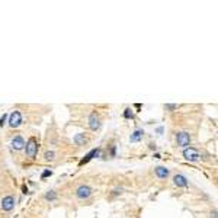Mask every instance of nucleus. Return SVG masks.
I'll return each mask as SVG.
<instances>
[{"label":"nucleus","instance_id":"20e7f679","mask_svg":"<svg viewBox=\"0 0 218 218\" xmlns=\"http://www.w3.org/2000/svg\"><path fill=\"white\" fill-rule=\"evenodd\" d=\"M176 140H177V145L179 147H183V148L189 147V144H190V135L188 132H185V131L179 132L176 135Z\"/></svg>","mask_w":218,"mask_h":218},{"label":"nucleus","instance_id":"1a4fd4ad","mask_svg":"<svg viewBox=\"0 0 218 218\" xmlns=\"http://www.w3.org/2000/svg\"><path fill=\"white\" fill-rule=\"evenodd\" d=\"M100 151H102L100 148H95V150H92L90 153H87V154H86V157H85L83 160H80V163H79V164H80V166H83V164H86V163H89V162H90L92 159H95V157H97V156L100 154Z\"/></svg>","mask_w":218,"mask_h":218},{"label":"nucleus","instance_id":"ddd939ff","mask_svg":"<svg viewBox=\"0 0 218 218\" xmlns=\"http://www.w3.org/2000/svg\"><path fill=\"white\" fill-rule=\"evenodd\" d=\"M73 141L77 144V145H85L87 143V138L85 134H76L74 135V138H73Z\"/></svg>","mask_w":218,"mask_h":218},{"label":"nucleus","instance_id":"423d86ee","mask_svg":"<svg viewBox=\"0 0 218 218\" xmlns=\"http://www.w3.org/2000/svg\"><path fill=\"white\" fill-rule=\"evenodd\" d=\"M13 207H15V198H13L12 195L4 196L3 201H1V210L6 211V212H9V211L13 210Z\"/></svg>","mask_w":218,"mask_h":218},{"label":"nucleus","instance_id":"2eb2a0df","mask_svg":"<svg viewBox=\"0 0 218 218\" xmlns=\"http://www.w3.org/2000/svg\"><path fill=\"white\" fill-rule=\"evenodd\" d=\"M44 157H45V160L52 162V160L55 159V153H54V151H47V153L44 154Z\"/></svg>","mask_w":218,"mask_h":218},{"label":"nucleus","instance_id":"9b49d317","mask_svg":"<svg viewBox=\"0 0 218 218\" xmlns=\"http://www.w3.org/2000/svg\"><path fill=\"white\" fill-rule=\"evenodd\" d=\"M154 172H156V176L159 177V179H166L167 176H169V169L167 167H163V166H157L156 169H154Z\"/></svg>","mask_w":218,"mask_h":218},{"label":"nucleus","instance_id":"a211bd4d","mask_svg":"<svg viewBox=\"0 0 218 218\" xmlns=\"http://www.w3.org/2000/svg\"><path fill=\"white\" fill-rule=\"evenodd\" d=\"M6 119H7V115H6V114H3V116L0 118V127H3V125L6 124Z\"/></svg>","mask_w":218,"mask_h":218},{"label":"nucleus","instance_id":"0eeeda50","mask_svg":"<svg viewBox=\"0 0 218 218\" xmlns=\"http://www.w3.org/2000/svg\"><path fill=\"white\" fill-rule=\"evenodd\" d=\"M89 127H90V130L92 131H96L99 130V127H100V119H99V115L93 111L92 114H90V116H89Z\"/></svg>","mask_w":218,"mask_h":218},{"label":"nucleus","instance_id":"9d476101","mask_svg":"<svg viewBox=\"0 0 218 218\" xmlns=\"http://www.w3.org/2000/svg\"><path fill=\"white\" fill-rule=\"evenodd\" d=\"M25 147V140L20 137V135H16L13 140H12V148L13 150H22Z\"/></svg>","mask_w":218,"mask_h":218},{"label":"nucleus","instance_id":"f257e3e1","mask_svg":"<svg viewBox=\"0 0 218 218\" xmlns=\"http://www.w3.org/2000/svg\"><path fill=\"white\" fill-rule=\"evenodd\" d=\"M38 153V143H37V138L35 137H31L26 143V154L31 157V159H35Z\"/></svg>","mask_w":218,"mask_h":218},{"label":"nucleus","instance_id":"7ed1b4c3","mask_svg":"<svg viewBox=\"0 0 218 218\" xmlns=\"http://www.w3.org/2000/svg\"><path fill=\"white\" fill-rule=\"evenodd\" d=\"M92 193H93V190H92V188L87 186V185L79 186L77 190H76V196H77L79 199H87V198L92 196Z\"/></svg>","mask_w":218,"mask_h":218},{"label":"nucleus","instance_id":"39448f33","mask_svg":"<svg viewBox=\"0 0 218 218\" xmlns=\"http://www.w3.org/2000/svg\"><path fill=\"white\" fill-rule=\"evenodd\" d=\"M22 124V115L19 111H13L9 116V127L12 128H18L19 125Z\"/></svg>","mask_w":218,"mask_h":218},{"label":"nucleus","instance_id":"6ab92c4d","mask_svg":"<svg viewBox=\"0 0 218 218\" xmlns=\"http://www.w3.org/2000/svg\"><path fill=\"white\" fill-rule=\"evenodd\" d=\"M176 108H177L176 105H166V109H167V111H173Z\"/></svg>","mask_w":218,"mask_h":218},{"label":"nucleus","instance_id":"f3484780","mask_svg":"<svg viewBox=\"0 0 218 218\" xmlns=\"http://www.w3.org/2000/svg\"><path fill=\"white\" fill-rule=\"evenodd\" d=\"M51 174H52L51 170H44L42 174H41V179H45V177H48V176H51Z\"/></svg>","mask_w":218,"mask_h":218},{"label":"nucleus","instance_id":"412c9836","mask_svg":"<svg viewBox=\"0 0 218 218\" xmlns=\"http://www.w3.org/2000/svg\"><path fill=\"white\" fill-rule=\"evenodd\" d=\"M121 192H122V189H115L112 195H118V193H121Z\"/></svg>","mask_w":218,"mask_h":218},{"label":"nucleus","instance_id":"dca6fc26","mask_svg":"<svg viewBox=\"0 0 218 218\" xmlns=\"http://www.w3.org/2000/svg\"><path fill=\"white\" fill-rule=\"evenodd\" d=\"M124 118H127V119H132L134 118V114H132V111H131L130 108H127L124 111Z\"/></svg>","mask_w":218,"mask_h":218},{"label":"nucleus","instance_id":"4468645a","mask_svg":"<svg viewBox=\"0 0 218 218\" xmlns=\"http://www.w3.org/2000/svg\"><path fill=\"white\" fill-rule=\"evenodd\" d=\"M45 199H47V201H54V199H57V193H55L54 190H48V192L45 193Z\"/></svg>","mask_w":218,"mask_h":218},{"label":"nucleus","instance_id":"f8f14e48","mask_svg":"<svg viewBox=\"0 0 218 218\" xmlns=\"http://www.w3.org/2000/svg\"><path fill=\"white\" fill-rule=\"evenodd\" d=\"M143 135H144V131H143V130H135L132 134H131L130 141H131V143H138V141L143 138Z\"/></svg>","mask_w":218,"mask_h":218},{"label":"nucleus","instance_id":"aec40b11","mask_svg":"<svg viewBox=\"0 0 218 218\" xmlns=\"http://www.w3.org/2000/svg\"><path fill=\"white\" fill-rule=\"evenodd\" d=\"M115 153H116V147H115V145H112V148H111V156L114 157V156H115Z\"/></svg>","mask_w":218,"mask_h":218},{"label":"nucleus","instance_id":"6e6552de","mask_svg":"<svg viewBox=\"0 0 218 218\" xmlns=\"http://www.w3.org/2000/svg\"><path fill=\"white\" fill-rule=\"evenodd\" d=\"M173 183L177 186V188H186L189 185L188 179L183 176V174H174L173 176Z\"/></svg>","mask_w":218,"mask_h":218},{"label":"nucleus","instance_id":"f03ea898","mask_svg":"<svg viewBox=\"0 0 218 218\" xmlns=\"http://www.w3.org/2000/svg\"><path fill=\"white\" fill-rule=\"evenodd\" d=\"M183 157L188 160V162H198L199 160V153L196 148L193 147H186L183 150Z\"/></svg>","mask_w":218,"mask_h":218},{"label":"nucleus","instance_id":"4be33fe9","mask_svg":"<svg viewBox=\"0 0 218 218\" xmlns=\"http://www.w3.org/2000/svg\"><path fill=\"white\" fill-rule=\"evenodd\" d=\"M157 132H160V134H162V132H163V128H162V127H159V128H157Z\"/></svg>","mask_w":218,"mask_h":218}]
</instances>
